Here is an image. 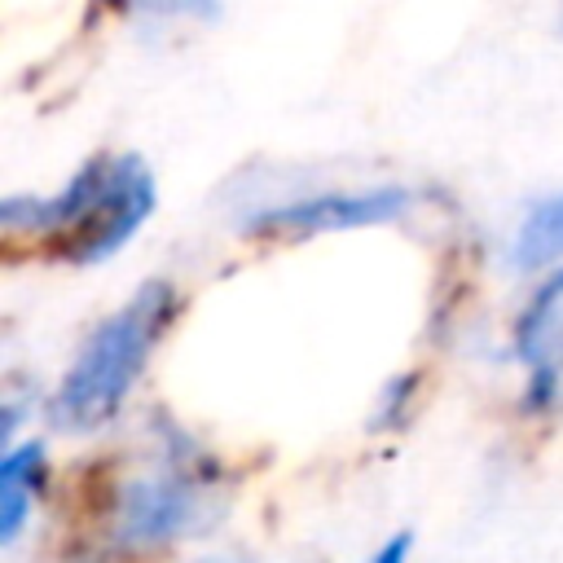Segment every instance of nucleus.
Wrapping results in <instances>:
<instances>
[{
  "mask_svg": "<svg viewBox=\"0 0 563 563\" xmlns=\"http://www.w3.org/2000/svg\"><path fill=\"white\" fill-rule=\"evenodd\" d=\"M154 207H158V185L150 176V163L141 154H114L92 211L53 251L70 264H101V260L119 255L141 233V224L154 216Z\"/></svg>",
  "mask_w": 563,
  "mask_h": 563,
  "instance_id": "7ed1b4c3",
  "label": "nucleus"
},
{
  "mask_svg": "<svg viewBox=\"0 0 563 563\" xmlns=\"http://www.w3.org/2000/svg\"><path fill=\"white\" fill-rule=\"evenodd\" d=\"M510 260L523 273H537V268H550L563 260V194L537 198L523 211V220L510 238Z\"/></svg>",
  "mask_w": 563,
  "mask_h": 563,
  "instance_id": "0eeeda50",
  "label": "nucleus"
},
{
  "mask_svg": "<svg viewBox=\"0 0 563 563\" xmlns=\"http://www.w3.org/2000/svg\"><path fill=\"white\" fill-rule=\"evenodd\" d=\"M198 563H246V559H233V554H216V559H198Z\"/></svg>",
  "mask_w": 563,
  "mask_h": 563,
  "instance_id": "1a4fd4ad",
  "label": "nucleus"
},
{
  "mask_svg": "<svg viewBox=\"0 0 563 563\" xmlns=\"http://www.w3.org/2000/svg\"><path fill=\"white\" fill-rule=\"evenodd\" d=\"M44 488V444L26 440V444H9L0 457V541L13 545L35 497Z\"/></svg>",
  "mask_w": 563,
  "mask_h": 563,
  "instance_id": "423d86ee",
  "label": "nucleus"
},
{
  "mask_svg": "<svg viewBox=\"0 0 563 563\" xmlns=\"http://www.w3.org/2000/svg\"><path fill=\"white\" fill-rule=\"evenodd\" d=\"M106 493V550L119 559H136L172 545L202 519L216 493V462L194 449L185 431L158 427L150 453L123 466Z\"/></svg>",
  "mask_w": 563,
  "mask_h": 563,
  "instance_id": "f03ea898",
  "label": "nucleus"
},
{
  "mask_svg": "<svg viewBox=\"0 0 563 563\" xmlns=\"http://www.w3.org/2000/svg\"><path fill=\"white\" fill-rule=\"evenodd\" d=\"M515 356L523 365L528 405L563 413V268L545 277L515 321Z\"/></svg>",
  "mask_w": 563,
  "mask_h": 563,
  "instance_id": "39448f33",
  "label": "nucleus"
},
{
  "mask_svg": "<svg viewBox=\"0 0 563 563\" xmlns=\"http://www.w3.org/2000/svg\"><path fill=\"white\" fill-rule=\"evenodd\" d=\"M409 550H413V537H409V532H396V537L383 541L365 563H409Z\"/></svg>",
  "mask_w": 563,
  "mask_h": 563,
  "instance_id": "6e6552de",
  "label": "nucleus"
},
{
  "mask_svg": "<svg viewBox=\"0 0 563 563\" xmlns=\"http://www.w3.org/2000/svg\"><path fill=\"white\" fill-rule=\"evenodd\" d=\"M180 295L172 282L154 277L141 290H132L110 317H101L88 339L79 343L75 361L66 365L57 391H53V422L62 431H97L106 427L132 396L136 378L150 365V352L176 321Z\"/></svg>",
  "mask_w": 563,
  "mask_h": 563,
  "instance_id": "f257e3e1",
  "label": "nucleus"
},
{
  "mask_svg": "<svg viewBox=\"0 0 563 563\" xmlns=\"http://www.w3.org/2000/svg\"><path fill=\"white\" fill-rule=\"evenodd\" d=\"M413 189L409 185H369V189H325L273 207H255L242 216V233L251 238H303V233H334V229H365L409 216Z\"/></svg>",
  "mask_w": 563,
  "mask_h": 563,
  "instance_id": "20e7f679",
  "label": "nucleus"
}]
</instances>
